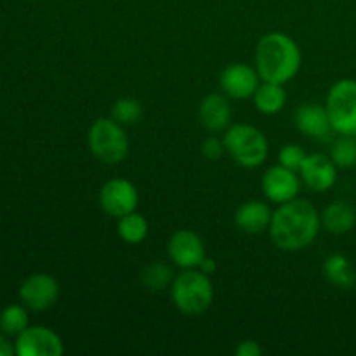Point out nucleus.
<instances>
[{"label": "nucleus", "instance_id": "nucleus-28", "mask_svg": "<svg viewBox=\"0 0 356 356\" xmlns=\"http://www.w3.org/2000/svg\"><path fill=\"white\" fill-rule=\"evenodd\" d=\"M198 270L204 271V273H207V275H212V273H216V270H218V263H216V261L212 259V257L205 256L204 259H202V263H200V266H198Z\"/></svg>", "mask_w": 356, "mask_h": 356}, {"label": "nucleus", "instance_id": "nucleus-19", "mask_svg": "<svg viewBox=\"0 0 356 356\" xmlns=\"http://www.w3.org/2000/svg\"><path fill=\"white\" fill-rule=\"evenodd\" d=\"M254 104L263 115H277L287 104V92L282 83L264 82L259 83L254 94Z\"/></svg>", "mask_w": 356, "mask_h": 356}, {"label": "nucleus", "instance_id": "nucleus-30", "mask_svg": "<svg viewBox=\"0 0 356 356\" xmlns=\"http://www.w3.org/2000/svg\"><path fill=\"white\" fill-rule=\"evenodd\" d=\"M33 2H35V0H33Z\"/></svg>", "mask_w": 356, "mask_h": 356}, {"label": "nucleus", "instance_id": "nucleus-9", "mask_svg": "<svg viewBox=\"0 0 356 356\" xmlns=\"http://www.w3.org/2000/svg\"><path fill=\"white\" fill-rule=\"evenodd\" d=\"M264 195L273 204H287V202L298 198L299 190H301V179L298 172L287 169L284 165H273L264 172L263 181H261Z\"/></svg>", "mask_w": 356, "mask_h": 356}, {"label": "nucleus", "instance_id": "nucleus-25", "mask_svg": "<svg viewBox=\"0 0 356 356\" xmlns=\"http://www.w3.org/2000/svg\"><path fill=\"white\" fill-rule=\"evenodd\" d=\"M305 159L306 152L302 149L301 145H285L278 152V162H280V165L296 170V172H299Z\"/></svg>", "mask_w": 356, "mask_h": 356}, {"label": "nucleus", "instance_id": "nucleus-12", "mask_svg": "<svg viewBox=\"0 0 356 356\" xmlns=\"http://www.w3.org/2000/svg\"><path fill=\"white\" fill-rule=\"evenodd\" d=\"M167 252L172 263L183 270L200 266L205 257V247L200 236L190 229H179L169 238Z\"/></svg>", "mask_w": 356, "mask_h": 356}, {"label": "nucleus", "instance_id": "nucleus-7", "mask_svg": "<svg viewBox=\"0 0 356 356\" xmlns=\"http://www.w3.org/2000/svg\"><path fill=\"white\" fill-rule=\"evenodd\" d=\"M139 193L138 188L127 179H110L101 186L99 205L111 218H124L138 209Z\"/></svg>", "mask_w": 356, "mask_h": 356}, {"label": "nucleus", "instance_id": "nucleus-15", "mask_svg": "<svg viewBox=\"0 0 356 356\" xmlns=\"http://www.w3.org/2000/svg\"><path fill=\"white\" fill-rule=\"evenodd\" d=\"M271 216H273V212L270 211V207L264 202L249 200L243 202L236 209L235 225L247 235H259L266 228L270 229Z\"/></svg>", "mask_w": 356, "mask_h": 356}, {"label": "nucleus", "instance_id": "nucleus-24", "mask_svg": "<svg viewBox=\"0 0 356 356\" xmlns=\"http://www.w3.org/2000/svg\"><path fill=\"white\" fill-rule=\"evenodd\" d=\"M111 115H113V118L118 124L131 125L141 120L143 106L138 99H132V97H120V99L113 104Z\"/></svg>", "mask_w": 356, "mask_h": 356}, {"label": "nucleus", "instance_id": "nucleus-27", "mask_svg": "<svg viewBox=\"0 0 356 356\" xmlns=\"http://www.w3.org/2000/svg\"><path fill=\"white\" fill-rule=\"evenodd\" d=\"M235 353L238 356H259L263 353V348H261L256 341L249 339V341H242V343L238 344V348H236Z\"/></svg>", "mask_w": 356, "mask_h": 356}, {"label": "nucleus", "instance_id": "nucleus-1", "mask_svg": "<svg viewBox=\"0 0 356 356\" xmlns=\"http://www.w3.org/2000/svg\"><path fill=\"white\" fill-rule=\"evenodd\" d=\"M322 226V216L312 202L294 198L282 204L271 216L270 236L275 245L287 252H298L315 242Z\"/></svg>", "mask_w": 356, "mask_h": 356}, {"label": "nucleus", "instance_id": "nucleus-6", "mask_svg": "<svg viewBox=\"0 0 356 356\" xmlns=\"http://www.w3.org/2000/svg\"><path fill=\"white\" fill-rule=\"evenodd\" d=\"M332 131L341 136H356V80H337L325 101Z\"/></svg>", "mask_w": 356, "mask_h": 356}, {"label": "nucleus", "instance_id": "nucleus-2", "mask_svg": "<svg viewBox=\"0 0 356 356\" xmlns=\"http://www.w3.org/2000/svg\"><path fill=\"white\" fill-rule=\"evenodd\" d=\"M302 54L299 45L284 31L263 35L256 45V70L261 80L285 86L299 73Z\"/></svg>", "mask_w": 356, "mask_h": 356}, {"label": "nucleus", "instance_id": "nucleus-5", "mask_svg": "<svg viewBox=\"0 0 356 356\" xmlns=\"http://www.w3.org/2000/svg\"><path fill=\"white\" fill-rule=\"evenodd\" d=\"M87 143L94 159L106 165H117L127 159L129 138L115 118H97L90 125Z\"/></svg>", "mask_w": 356, "mask_h": 356}, {"label": "nucleus", "instance_id": "nucleus-16", "mask_svg": "<svg viewBox=\"0 0 356 356\" xmlns=\"http://www.w3.org/2000/svg\"><path fill=\"white\" fill-rule=\"evenodd\" d=\"M198 117L207 131L219 132L228 127L232 122V106L221 94H209L202 99Z\"/></svg>", "mask_w": 356, "mask_h": 356}, {"label": "nucleus", "instance_id": "nucleus-18", "mask_svg": "<svg viewBox=\"0 0 356 356\" xmlns=\"http://www.w3.org/2000/svg\"><path fill=\"white\" fill-rule=\"evenodd\" d=\"M323 275L337 289H353L356 285V270L344 254H332L323 264Z\"/></svg>", "mask_w": 356, "mask_h": 356}, {"label": "nucleus", "instance_id": "nucleus-21", "mask_svg": "<svg viewBox=\"0 0 356 356\" xmlns=\"http://www.w3.org/2000/svg\"><path fill=\"white\" fill-rule=\"evenodd\" d=\"M172 280L174 273L172 270H170V266H167L165 263H160V261L148 264V266L141 271L143 285L152 292L165 291L167 287L172 285Z\"/></svg>", "mask_w": 356, "mask_h": 356}, {"label": "nucleus", "instance_id": "nucleus-26", "mask_svg": "<svg viewBox=\"0 0 356 356\" xmlns=\"http://www.w3.org/2000/svg\"><path fill=\"white\" fill-rule=\"evenodd\" d=\"M225 152V141L218 138H207L202 143V155L209 160H219Z\"/></svg>", "mask_w": 356, "mask_h": 356}, {"label": "nucleus", "instance_id": "nucleus-3", "mask_svg": "<svg viewBox=\"0 0 356 356\" xmlns=\"http://www.w3.org/2000/svg\"><path fill=\"white\" fill-rule=\"evenodd\" d=\"M170 298L181 313L197 316L211 308L214 301V287L207 273L198 268H191L174 277L170 285Z\"/></svg>", "mask_w": 356, "mask_h": 356}, {"label": "nucleus", "instance_id": "nucleus-8", "mask_svg": "<svg viewBox=\"0 0 356 356\" xmlns=\"http://www.w3.org/2000/svg\"><path fill=\"white\" fill-rule=\"evenodd\" d=\"M14 348L19 356H61L65 351L61 337L47 327H26Z\"/></svg>", "mask_w": 356, "mask_h": 356}, {"label": "nucleus", "instance_id": "nucleus-29", "mask_svg": "<svg viewBox=\"0 0 356 356\" xmlns=\"http://www.w3.org/2000/svg\"><path fill=\"white\" fill-rule=\"evenodd\" d=\"M14 353H16V348L9 343L6 336L0 334V356H13Z\"/></svg>", "mask_w": 356, "mask_h": 356}, {"label": "nucleus", "instance_id": "nucleus-10", "mask_svg": "<svg viewBox=\"0 0 356 356\" xmlns=\"http://www.w3.org/2000/svg\"><path fill=\"white\" fill-rule=\"evenodd\" d=\"M259 73L256 68L245 63H233L228 65L219 75V86L226 96L233 99H249L254 97L259 87Z\"/></svg>", "mask_w": 356, "mask_h": 356}, {"label": "nucleus", "instance_id": "nucleus-20", "mask_svg": "<svg viewBox=\"0 0 356 356\" xmlns=\"http://www.w3.org/2000/svg\"><path fill=\"white\" fill-rule=\"evenodd\" d=\"M117 233L125 243H131V245H138V243L145 242L146 236L149 233V225L146 221V218L139 212H131V214L124 216V218L118 219L117 225Z\"/></svg>", "mask_w": 356, "mask_h": 356}, {"label": "nucleus", "instance_id": "nucleus-23", "mask_svg": "<svg viewBox=\"0 0 356 356\" xmlns=\"http://www.w3.org/2000/svg\"><path fill=\"white\" fill-rule=\"evenodd\" d=\"M28 327V312L19 305H10L0 313V329L9 336H19Z\"/></svg>", "mask_w": 356, "mask_h": 356}, {"label": "nucleus", "instance_id": "nucleus-14", "mask_svg": "<svg viewBox=\"0 0 356 356\" xmlns=\"http://www.w3.org/2000/svg\"><path fill=\"white\" fill-rule=\"evenodd\" d=\"M296 127L312 139L329 138L332 125H330L327 108L318 103H305L296 110Z\"/></svg>", "mask_w": 356, "mask_h": 356}, {"label": "nucleus", "instance_id": "nucleus-22", "mask_svg": "<svg viewBox=\"0 0 356 356\" xmlns=\"http://www.w3.org/2000/svg\"><path fill=\"white\" fill-rule=\"evenodd\" d=\"M330 159L337 169L356 167V136H341L330 149Z\"/></svg>", "mask_w": 356, "mask_h": 356}, {"label": "nucleus", "instance_id": "nucleus-13", "mask_svg": "<svg viewBox=\"0 0 356 356\" xmlns=\"http://www.w3.org/2000/svg\"><path fill=\"white\" fill-rule=\"evenodd\" d=\"M299 177L309 190L325 193L336 184L337 165L330 156L323 155V153H312V155H306L305 162L299 169Z\"/></svg>", "mask_w": 356, "mask_h": 356}, {"label": "nucleus", "instance_id": "nucleus-17", "mask_svg": "<svg viewBox=\"0 0 356 356\" xmlns=\"http://www.w3.org/2000/svg\"><path fill=\"white\" fill-rule=\"evenodd\" d=\"M322 225L332 235H346L356 226V209L348 202H334L323 211Z\"/></svg>", "mask_w": 356, "mask_h": 356}, {"label": "nucleus", "instance_id": "nucleus-4", "mask_svg": "<svg viewBox=\"0 0 356 356\" xmlns=\"http://www.w3.org/2000/svg\"><path fill=\"white\" fill-rule=\"evenodd\" d=\"M225 148L235 163L243 169H257L270 153V145L263 132L249 124H235L225 134Z\"/></svg>", "mask_w": 356, "mask_h": 356}, {"label": "nucleus", "instance_id": "nucleus-11", "mask_svg": "<svg viewBox=\"0 0 356 356\" xmlns=\"http://www.w3.org/2000/svg\"><path fill=\"white\" fill-rule=\"evenodd\" d=\"M19 298L24 306L33 312H44L56 305L59 298V284L47 273H35L23 282Z\"/></svg>", "mask_w": 356, "mask_h": 356}]
</instances>
